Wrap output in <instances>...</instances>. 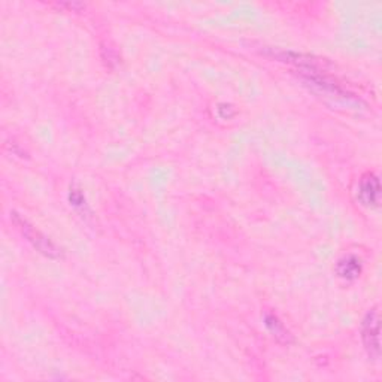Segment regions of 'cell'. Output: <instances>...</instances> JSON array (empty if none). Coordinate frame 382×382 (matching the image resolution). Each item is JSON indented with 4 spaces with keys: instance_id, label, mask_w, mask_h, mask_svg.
I'll return each instance as SVG.
<instances>
[{
    "instance_id": "1",
    "label": "cell",
    "mask_w": 382,
    "mask_h": 382,
    "mask_svg": "<svg viewBox=\"0 0 382 382\" xmlns=\"http://www.w3.org/2000/svg\"><path fill=\"white\" fill-rule=\"evenodd\" d=\"M11 215H12L11 217L12 223L17 226L21 235L26 238L41 254H44L49 258H60L61 255H63L58 246L53 241H49L38 229H34L27 219H24L21 215H18L15 212H12Z\"/></svg>"
},
{
    "instance_id": "2",
    "label": "cell",
    "mask_w": 382,
    "mask_h": 382,
    "mask_svg": "<svg viewBox=\"0 0 382 382\" xmlns=\"http://www.w3.org/2000/svg\"><path fill=\"white\" fill-rule=\"evenodd\" d=\"M362 338L367 355L372 360H378L381 355V343H379V311L378 307L369 311L362 323Z\"/></svg>"
},
{
    "instance_id": "3",
    "label": "cell",
    "mask_w": 382,
    "mask_h": 382,
    "mask_svg": "<svg viewBox=\"0 0 382 382\" xmlns=\"http://www.w3.org/2000/svg\"><path fill=\"white\" fill-rule=\"evenodd\" d=\"M357 197L362 202V205L367 208H378L381 203V184L378 175L369 172L363 175L359 182V191Z\"/></svg>"
},
{
    "instance_id": "4",
    "label": "cell",
    "mask_w": 382,
    "mask_h": 382,
    "mask_svg": "<svg viewBox=\"0 0 382 382\" xmlns=\"http://www.w3.org/2000/svg\"><path fill=\"white\" fill-rule=\"evenodd\" d=\"M363 272V263L357 255H343L336 265V274L345 281H355Z\"/></svg>"
},
{
    "instance_id": "5",
    "label": "cell",
    "mask_w": 382,
    "mask_h": 382,
    "mask_svg": "<svg viewBox=\"0 0 382 382\" xmlns=\"http://www.w3.org/2000/svg\"><path fill=\"white\" fill-rule=\"evenodd\" d=\"M265 324L269 329L270 333H272L278 340L284 342V343H290L291 342L290 331L286 329L284 323L279 321V318L276 315L266 314L265 315Z\"/></svg>"
},
{
    "instance_id": "6",
    "label": "cell",
    "mask_w": 382,
    "mask_h": 382,
    "mask_svg": "<svg viewBox=\"0 0 382 382\" xmlns=\"http://www.w3.org/2000/svg\"><path fill=\"white\" fill-rule=\"evenodd\" d=\"M70 203L77 208L85 206V199H84V194L81 193V190H77V189L70 190Z\"/></svg>"
}]
</instances>
